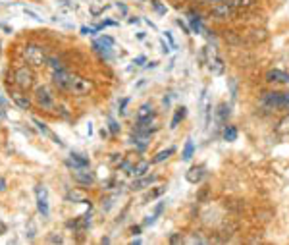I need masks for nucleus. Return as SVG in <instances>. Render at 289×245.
Returning a JSON list of instances; mask_svg holds the SVG:
<instances>
[{
    "label": "nucleus",
    "mask_w": 289,
    "mask_h": 245,
    "mask_svg": "<svg viewBox=\"0 0 289 245\" xmlns=\"http://www.w3.org/2000/svg\"><path fill=\"white\" fill-rule=\"evenodd\" d=\"M35 81H37V73L33 66L25 64V66H18L12 70V83L14 87L22 91H29L35 87Z\"/></svg>",
    "instance_id": "f03ea898"
},
{
    "label": "nucleus",
    "mask_w": 289,
    "mask_h": 245,
    "mask_svg": "<svg viewBox=\"0 0 289 245\" xmlns=\"http://www.w3.org/2000/svg\"><path fill=\"white\" fill-rule=\"evenodd\" d=\"M151 6L155 8L158 16H166V12H168V8H166V6H164L160 0H151Z\"/></svg>",
    "instance_id": "7c9ffc66"
},
{
    "label": "nucleus",
    "mask_w": 289,
    "mask_h": 245,
    "mask_svg": "<svg viewBox=\"0 0 289 245\" xmlns=\"http://www.w3.org/2000/svg\"><path fill=\"white\" fill-rule=\"evenodd\" d=\"M278 132H280V134H289V116H286V118L280 122Z\"/></svg>",
    "instance_id": "2f4dec72"
},
{
    "label": "nucleus",
    "mask_w": 289,
    "mask_h": 245,
    "mask_svg": "<svg viewBox=\"0 0 289 245\" xmlns=\"http://www.w3.org/2000/svg\"><path fill=\"white\" fill-rule=\"evenodd\" d=\"M25 14H27V16H31V18H33V20H35V22H43V18H39V16H37V14H33V12H31V10H25Z\"/></svg>",
    "instance_id": "79ce46f5"
},
{
    "label": "nucleus",
    "mask_w": 289,
    "mask_h": 245,
    "mask_svg": "<svg viewBox=\"0 0 289 245\" xmlns=\"http://www.w3.org/2000/svg\"><path fill=\"white\" fill-rule=\"evenodd\" d=\"M206 176V166L204 164H195V166H191L187 172H185V179L189 181V183H193V185H197L200 183L202 179Z\"/></svg>",
    "instance_id": "4468645a"
},
{
    "label": "nucleus",
    "mask_w": 289,
    "mask_h": 245,
    "mask_svg": "<svg viewBox=\"0 0 289 245\" xmlns=\"http://www.w3.org/2000/svg\"><path fill=\"white\" fill-rule=\"evenodd\" d=\"M149 170H151V162H149V160H139V162H135L133 166H131L129 176H133V178H141V176L149 174Z\"/></svg>",
    "instance_id": "aec40b11"
},
{
    "label": "nucleus",
    "mask_w": 289,
    "mask_h": 245,
    "mask_svg": "<svg viewBox=\"0 0 289 245\" xmlns=\"http://www.w3.org/2000/svg\"><path fill=\"white\" fill-rule=\"evenodd\" d=\"M31 122H33V124L37 126V130H39V132H41V134H43V135H45V137H48V139H50L52 143H56V145H60V147H64V143H62V139H60V137H58V135H56V134H54V132H52V130H50V128L46 126V124H45V122H43V120H39L37 116H33V118H31Z\"/></svg>",
    "instance_id": "2eb2a0df"
},
{
    "label": "nucleus",
    "mask_w": 289,
    "mask_h": 245,
    "mask_svg": "<svg viewBox=\"0 0 289 245\" xmlns=\"http://www.w3.org/2000/svg\"><path fill=\"white\" fill-rule=\"evenodd\" d=\"M6 232H8V226H6V222L0 218V236H4Z\"/></svg>",
    "instance_id": "37998d69"
},
{
    "label": "nucleus",
    "mask_w": 289,
    "mask_h": 245,
    "mask_svg": "<svg viewBox=\"0 0 289 245\" xmlns=\"http://www.w3.org/2000/svg\"><path fill=\"white\" fill-rule=\"evenodd\" d=\"M208 2H214V4H218V2H224V0H208Z\"/></svg>",
    "instance_id": "4d7b16f0"
},
{
    "label": "nucleus",
    "mask_w": 289,
    "mask_h": 245,
    "mask_svg": "<svg viewBox=\"0 0 289 245\" xmlns=\"http://www.w3.org/2000/svg\"><path fill=\"white\" fill-rule=\"evenodd\" d=\"M66 164L71 168V170H75V168H89L91 166V160L87 158L85 155H79V153H71L69 158L66 160Z\"/></svg>",
    "instance_id": "6ab92c4d"
},
{
    "label": "nucleus",
    "mask_w": 289,
    "mask_h": 245,
    "mask_svg": "<svg viewBox=\"0 0 289 245\" xmlns=\"http://www.w3.org/2000/svg\"><path fill=\"white\" fill-rule=\"evenodd\" d=\"M155 106L151 103H143L135 114V124H153L155 122Z\"/></svg>",
    "instance_id": "9b49d317"
},
{
    "label": "nucleus",
    "mask_w": 289,
    "mask_h": 245,
    "mask_svg": "<svg viewBox=\"0 0 289 245\" xmlns=\"http://www.w3.org/2000/svg\"><path fill=\"white\" fill-rule=\"evenodd\" d=\"M22 54L29 66H33V68L46 66V60H48L46 48L43 45H39V43H27V45L22 48Z\"/></svg>",
    "instance_id": "20e7f679"
},
{
    "label": "nucleus",
    "mask_w": 289,
    "mask_h": 245,
    "mask_svg": "<svg viewBox=\"0 0 289 245\" xmlns=\"http://www.w3.org/2000/svg\"><path fill=\"white\" fill-rule=\"evenodd\" d=\"M195 151H197V147H195L193 139H187V141H185V145H183V151H181V160L189 162V160L195 156Z\"/></svg>",
    "instance_id": "b1692460"
},
{
    "label": "nucleus",
    "mask_w": 289,
    "mask_h": 245,
    "mask_svg": "<svg viewBox=\"0 0 289 245\" xmlns=\"http://www.w3.org/2000/svg\"><path fill=\"white\" fill-rule=\"evenodd\" d=\"M185 116H187V106H178V108L174 110V118H172V122H170V130H176L179 124L185 120Z\"/></svg>",
    "instance_id": "5701e85b"
},
{
    "label": "nucleus",
    "mask_w": 289,
    "mask_h": 245,
    "mask_svg": "<svg viewBox=\"0 0 289 245\" xmlns=\"http://www.w3.org/2000/svg\"><path fill=\"white\" fill-rule=\"evenodd\" d=\"M48 242H50V244H62L64 240H62V236H50Z\"/></svg>",
    "instance_id": "a19ab883"
},
{
    "label": "nucleus",
    "mask_w": 289,
    "mask_h": 245,
    "mask_svg": "<svg viewBox=\"0 0 289 245\" xmlns=\"http://www.w3.org/2000/svg\"><path fill=\"white\" fill-rule=\"evenodd\" d=\"M158 179L160 178H158L156 174H145V176H141V178H135V181L129 185V189H131V191H143V189L155 185Z\"/></svg>",
    "instance_id": "dca6fc26"
},
{
    "label": "nucleus",
    "mask_w": 289,
    "mask_h": 245,
    "mask_svg": "<svg viewBox=\"0 0 289 245\" xmlns=\"http://www.w3.org/2000/svg\"><path fill=\"white\" fill-rule=\"evenodd\" d=\"M35 197H37V209L39 212L43 214V218H48L50 216V209H48V191L43 183H39L35 187Z\"/></svg>",
    "instance_id": "1a4fd4ad"
},
{
    "label": "nucleus",
    "mask_w": 289,
    "mask_h": 245,
    "mask_svg": "<svg viewBox=\"0 0 289 245\" xmlns=\"http://www.w3.org/2000/svg\"><path fill=\"white\" fill-rule=\"evenodd\" d=\"M176 23H178L179 27H181V29L185 31V35H191V29H189V25L183 22V20H176Z\"/></svg>",
    "instance_id": "f704fd0d"
},
{
    "label": "nucleus",
    "mask_w": 289,
    "mask_h": 245,
    "mask_svg": "<svg viewBox=\"0 0 289 245\" xmlns=\"http://www.w3.org/2000/svg\"><path fill=\"white\" fill-rule=\"evenodd\" d=\"M200 106H202V118H204V128L208 130L210 124H212V103L208 101V95H206V89H202V95H200Z\"/></svg>",
    "instance_id": "f3484780"
},
{
    "label": "nucleus",
    "mask_w": 289,
    "mask_h": 245,
    "mask_svg": "<svg viewBox=\"0 0 289 245\" xmlns=\"http://www.w3.org/2000/svg\"><path fill=\"white\" fill-rule=\"evenodd\" d=\"M52 85L58 91L73 95V97H89L95 89V83L89 77L79 75V73H71L67 68L52 70Z\"/></svg>",
    "instance_id": "f257e3e1"
},
{
    "label": "nucleus",
    "mask_w": 289,
    "mask_h": 245,
    "mask_svg": "<svg viewBox=\"0 0 289 245\" xmlns=\"http://www.w3.org/2000/svg\"><path fill=\"white\" fill-rule=\"evenodd\" d=\"M145 62H147V58H145L143 54H141V56H137V58H135V60H133V64H135V66H143Z\"/></svg>",
    "instance_id": "ea45409f"
},
{
    "label": "nucleus",
    "mask_w": 289,
    "mask_h": 245,
    "mask_svg": "<svg viewBox=\"0 0 289 245\" xmlns=\"http://www.w3.org/2000/svg\"><path fill=\"white\" fill-rule=\"evenodd\" d=\"M156 64H158V62H149V64H147L145 68H156Z\"/></svg>",
    "instance_id": "864d4df0"
},
{
    "label": "nucleus",
    "mask_w": 289,
    "mask_h": 245,
    "mask_svg": "<svg viewBox=\"0 0 289 245\" xmlns=\"http://www.w3.org/2000/svg\"><path fill=\"white\" fill-rule=\"evenodd\" d=\"M118 10H122V14H124V16H126V14H128V8H126V6H124V4H118Z\"/></svg>",
    "instance_id": "49530a36"
},
{
    "label": "nucleus",
    "mask_w": 289,
    "mask_h": 245,
    "mask_svg": "<svg viewBox=\"0 0 289 245\" xmlns=\"http://www.w3.org/2000/svg\"><path fill=\"white\" fill-rule=\"evenodd\" d=\"M128 103H129V99H128V97L120 101V105H118V108H120V114H124V112H126V106H128Z\"/></svg>",
    "instance_id": "58836bf2"
},
{
    "label": "nucleus",
    "mask_w": 289,
    "mask_h": 245,
    "mask_svg": "<svg viewBox=\"0 0 289 245\" xmlns=\"http://www.w3.org/2000/svg\"><path fill=\"white\" fill-rule=\"evenodd\" d=\"M214 116H216V124H218V128H224V126L227 124L229 116H231V106H229L227 103H220V105L216 106V110H214Z\"/></svg>",
    "instance_id": "a211bd4d"
},
{
    "label": "nucleus",
    "mask_w": 289,
    "mask_h": 245,
    "mask_svg": "<svg viewBox=\"0 0 289 245\" xmlns=\"http://www.w3.org/2000/svg\"><path fill=\"white\" fill-rule=\"evenodd\" d=\"M164 191H166V185H160L158 189H155V191H153V193L149 195V199H153V197H158V195H162Z\"/></svg>",
    "instance_id": "c9c22d12"
},
{
    "label": "nucleus",
    "mask_w": 289,
    "mask_h": 245,
    "mask_svg": "<svg viewBox=\"0 0 289 245\" xmlns=\"http://www.w3.org/2000/svg\"><path fill=\"white\" fill-rule=\"evenodd\" d=\"M170 244H183V236L181 234H172L170 236Z\"/></svg>",
    "instance_id": "72a5a7b5"
},
{
    "label": "nucleus",
    "mask_w": 289,
    "mask_h": 245,
    "mask_svg": "<svg viewBox=\"0 0 289 245\" xmlns=\"http://www.w3.org/2000/svg\"><path fill=\"white\" fill-rule=\"evenodd\" d=\"M164 207H166V203H164V201H160V203H158V205L155 207V216H156V218H158V216L164 212Z\"/></svg>",
    "instance_id": "473e14b6"
},
{
    "label": "nucleus",
    "mask_w": 289,
    "mask_h": 245,
    "mask_svg": "<svg viewBox=\"0 0 289 245\" xmlns=\"http://www.w3.org/2000/svg\"><path fill=\"white\" fill-rule=\"evenodd\" d=\"M128 22H129L131 25H133V23H139V22H141V18H129Z\"/></svg>",
    "instance_id": "09e8293b"
},
{
    "label": "nucleus",
    "mask_w": 289,
    "mask_h": 245,
    "mask_svg": "<svg viewBox=\"0 0 289 245\" xmlns=\"http://www.w3.org/2000/svg\"><path fill=\"white\" fill-rule=\"evenodd\" d=\"M10 99H12V103L20 108V110H25L29 112L31 108H33V97H29L27 95V91H22V89H10Z\"/></svg>",
    "instance_id": "0eeeda50"
},
{
    "label": "nucleus",
    "mask_w": 289,
    "mask_h": 245,
    "mask_svg": "<svg viewBox=\"0 0 289 245\" xmlns=\"http://www.w3.org/2000/svg\"><path fill=\"white\" fill-rule=\"evenodd\" d=\"M33 103H35L37 108H41V110L45 112H54L58 108L56 97H54V93H52V89L48 85L35 87V91H33Z\"/></svg>",
    "instance_id": "7ed1b4c3"
},
{
    "label": "nucleus",
    "mask_w": 289,
    "mask_h": 245,
    "mask_svg": "<svg viewBox=\"0 0 289 245\" xmlns=\"http://www.w3.org/2000/svg\"><path fill=\"white\" fill-rule=\"evenodd\" d=\"M0 27H2V29H4V31H6V33H12V29H10V27H8V25H4V23H0Z\"/></svg>",
    "instance_id": "8fccbe9b"
},
{
    "label": "nucleus",
    "mask_w": 289,
    "mask_h": 245,
    "mask_svg": "<svg viewBox=\"0 0 289 245\" xmlns=\"http://www.w3.org/2000/svg\"><path fill=\"white\" fill-rule=\"evenodd\" d=\"M0 56H2V45H0Z\"/></svg>",
    "instance_id": "13d9d810"
},
{
    "label": "nucleus",
    "mask_w": 289,
    "mask_h": 245,
    "mask_svg": "<svg viewBox=\"0 0 289 245\" xmlns=\"http://www.w3.org/2000/svg\"><path fill=\"white\" fill-rule=\"evenodd\" d=\"M71 178L75 179V183H79L83 187H91L96 181L95 174L91 172L89 168H75V170H71Z\"/></svg>",
    "instance_id": "ddd939ff"
},
{
    "label": "nucleus",
    "mask_w": 289,
    "mask_h": 245,
    "mask_svg": "<svg viewBox=\"0 0 289 245\" xmlns=\"http://www.w3.org/2000/svg\"><path fill=\"white\" fill-rule=\"evenodd\" d=\"M160 50H162V54H170V50H172V46H170V45H166V41L162 39V41H160Z\"/></svg>",
    "instance_id": "e433bc0d"
},
{
    "label": "nucleus",
    "mask_w": 289,
    "mask_h": 245,
    "mask_svg": "<svg viewBox=\"0 0 289 245\" xmlns=\"http://www.w3.org/2000/svg\"><path fill=\"white\" fill-rule=\"evenodd\" d=\"M210 16L216 18V20H220V22H225V20H231V18L235 16V8H233L231 4H227V2H218V4L212 8Z\"/></svg>",
    "instance_id": "9d476101"
},
{
    "label": "nucleus",
    "mask_w": 289,
    "mask_h": 245,
    "mask_svg": "<svg viewBox=\"0 0 289 245\" xmlns=\"http://www.w3.org/2000/svg\"><path fill=\"white\" fill-rule=\"evenodd\" d=\"M143 22L147 23V25H149V27H151V29H156V27H155V23L151 22V20H143Z\"/></svg>",
    "instance_id": "3c124183"
},
{
    "label": "nucleus",
    "mask_w": 289,
    "mask_h": 245,
    "mask_svg": "<svg viewBox=\"0 0 289 245\" xmlns=\"http://www.w3.org/2000/svg\"><path fill=\"white\" fill-rule=\"evenodd\" d=\"M260 103L270 108V110H286L289 112V93H282V91H270L264 93Z\"/></svg>",
    "instance_id": "39448f33"
},
{
    "label": "nucleus",
    "mask_w": 289,
    "mask_h": 245,
    "mask_svg": "<svg viewBox=\"0 0 289 245\" xmlns=\"http://www.w3.org/2000/svg\"><path fill=\"white\" fill-rule=\"evenodd\" d=\"M131 244H137V245H139V244H141V240H139V238H133V240H131Z\"/></svg>",
    "instance_id": "5fc2aeb1"
},
{
    "label": "nucleus",
    "mask_w": 289,
    "mask_h": 245,
    "mask_svg": "<svg viewBox=\"0 0 289 245\" xmlns=\"http://www.w3.org/2000/svg\"><path fill=\"white\" fill-rule=\"evenodd\" d=\"M0 106H6V101H4L2 97H0Z\"/></svg>",
    "instance_id": "6e6d98bb"
},
{
    "label": "nucleus",
    "mask_w": 289,
    "mask_h": 245,
    "mask_svg": "<svg viewBox=\"0 0 289 245\" xmlns=\"http://www.w3.org/2000/svg\"><path fill=\"white\" fill-rule=\"evenodd\" d=\"M189 29H191V35H193V33H195V35H202L204 25H202V20H200L199 16H195V14L189 16Z\"/></svg>",
    "instance_id": "393cba45"
},
{
    "label": "nucleus",
    "mask_w": 289,
    "mask_h": 245,
    "mask_svg": "<svg viewBox=\"0 0 289 245\" xmlns=\"http://www.w3.org/2000/svg\"><path fill=\"white\" fill-rule=\"evenodd\" d=\"M64 199L67 203H87V193L81 189H71V191H67Z\"/></svg>",
    "instance_id": "4be33fe9"
},
{
    "label": "nucleus",
    "mask_w": 289,
    "mask_h": 245,
    "mask_svg": "<svg viewBox=\"0 0 289 245\" xmlns=\"http://www.w3.org/2000/svg\"><path fill=\"white\" fill-rule=\"evenodd\" d=\"M225 85H227V89H229V99H231V103H235V101H237V95H239L237 79H235V77H227Z\"/></svg>",
    "instance_id": "bb28decb"
},
{
    "label": "nucleus",
    "mask_w": 289,
    "mask_h": 245,
    "mask_svg": "<svg viewBox=\"0 0 289 245\" xmlns=\"http://www.w3.org/2000/svg\"><path fill=\"white\" fill-rule=\"evenodd\" d=\"M108 132H110V135H118L122 132L120 122H118L116 118H112V116H108Z\"/></svg>",
    "instance_id": "c85d7f7f"
},
{
    "label": "nucleus",
    "mask_w": 289,
    "mask_h": 245,
    "mask_svg": "<svg viewBox=\"0 0 289 245\" xmlns=\"http://www.w3.org/2000/svg\"><path fill=\"white\" fill-rule=\"evenodd\" d=\"M172 155H176V147H168V149H164V151H158L155 155V158L151 160V164H160V162L168 160Z\"/></svg>",
    "instance_id": "a878e982"
},
{
    "label": "nucleus",
    "mask_w": 289,
    "mask_h": 245,
    "mask_svg": "<svg viewBox=\"0 0 289 245\" xmlns=\"http://www.w3.org/2000/svg\"><path fill=\"white\" fill-rule=\"evenodd\" d=\"M4 118H6V112L2 110V106H0V122H2V120H4Z\"/></svg>",
    "instance_id": "603ef678"
},
{
    "label": "nucleus",
    "mask_w": 289,
    "mask_h": 245,
    "mask_svg": "<svg viewBox=\"0 0 289 245\" xmlns=\"http://www.w3.org/2000/svg\"><path fill=\"white\" fill-rule=\"evenodd\" d=\"M46 64L52 68V70H62V68H66V66H64V62H62L60 58H56V56H48Z\"/></svg>",
    "instance_id": "c756f323"
},
{
    "label": "nucleus",
    "mask_w": 289,
    "mask_h": 245,
    "mask_svg": "<svg viewBox=\"0 0 289 245\" xmlns=\"http://www.w3.org/2000/svg\"><path fill=\"white\" fill-rule=\"evenodd\" d=\"M229 4H231L235 10H247V8L255 6V4H257V0H231Z\"/></svg>",
    "instance_id": "cd10ccee"
},
{
    "label": "nucleus",
    "mask_w": 289,
    "mask_h": 245,
    "mask_svg": "<svg viewBox=\"0 0 289 245\" xmlns=\"http://www.w3.org/2000/svg\"><path fill=\"white\" fill-rule=\"evenodd\" d=\"M264 79L270 85H288L289 83V73L284 70H278V68H270L266 73H264Z\"/></svg>",
    "instance_id": "f8f14e48"
},
{
    "label": "nucleus",
    "mask_w": 289,
    "mask_h": 245,
    "mask_svg": "<svg viewBox=\"0 0 289 245\" xmlns=\"http://www.w3.org/2000/svg\"><path fill=\"white\" fill-rule=\"evenodd\" d=\"M202 60L206 62V68L210 70L212 75H222L224 71H225V64H224L222 56L212 46H204L202 48Z\"/></svg>",
    "instance_id": "423d86ee"
},
{
    "label": "nucleus",
    "mask_w": 289,
    "mask_h": 245,
    "mask_svg": "<svg viewBox=\"0 0 289 245\" xmlns=\"http://www.w3.org/2000/svg\"><path fill=\"white\" fill-rule=\"evenodd\" d=\"M237 137H239V130H237L233 124H225V126L222 128V139L224 141L233 143V141H237Z\"/></svg>",
    "instance_id": "412c9836"
},
{
    "label": "nucleus",
    "mask_w": 289,
    "mask_h": 245,
    "mask_svg": "<svg viewBox=\"0 0 289 245\" xmlns=\"http://www.w3.org/2000/svg\"><path fill=\"white\" fill-rule=\"evenodd\" d=\"M131 234H133V236H139V234H141V226H133V228H131Z\"/></svg>",
    "instance_id": "a18cd8bd"
},
{
    "label": "nucleus",
    "mask_w": 289,
    "mask_h": 245,
    "mask_svg": "<svg viewBox=\"0 0 289 245\" xmlns=\"http://www.w3.org/2000/svg\"><path fill=\"white\" fill-rule=\"evenodd\" d=\"M81 35H89V27H87V25L81 27Z\"/></svg>",
    "instance_id": "de8ad7c7"
},
{
    "label": "nucleus",
    "mask_w": 289,
    "mask_h": 245,
    "mask_svg": "<svg viewBox=\"0 0 289 245\" xmlns=\"http://www.w3.org/2000/svg\"><path fill=\"white\" fill-rule=\"evenodd\" d=\"M164 37L168 39V43H170L172 48H176V41H174V37H172V31H164Z\"/></svg>",
    "instance_id": "4c0bfd02"
},
{
    "label": "nucleus",
    "mask_w": 289,
    "mask_h": 245,
    "mask_svg": "<svg viewBox=\"0 0 289 245\" xmlns=\"http://www.w3.org/2000/svg\"><path fill=\"white\" fill-rule=\"evenodd\" d=\"M112 46H114V39L108 35H102L100 39L93 41V48L104 58V60H112Z\"/></svg>",
    "instance_id": "6e6552de"
},
{
    "label": "nucleus",
    "mask_w": 289,
    "mask_h": 245,
    "mask_svg": "<svg viewBox=\"0 0 289 245\" xmlns=\"http://www.w3.org/2000/svg\"><path fill=\"white\" fill-rule=\"evenodd\" d=\"M6 187H8V183H6V179H4V178H0V193H2V191H6Z\"/></svg>",
    "instance_id": "c03bdc74"
}]
</instances>
